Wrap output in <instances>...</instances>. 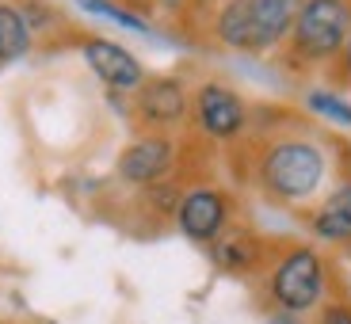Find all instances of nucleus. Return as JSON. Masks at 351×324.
<instances>
[{
	"instance_id": "obj_1",
	"label": "nucleus",
	"mask_w": 351,
	"mask_h": 324,
	"mask_svg": "<svg viewBox=\"0 0 351 324\" xmlns=\"http://www.w3.org/2000/svg\"><path fill=\"white\" fill-rule=\"evenodd\" d=\"M229 149L233 160L245 157V164H233L241 184L263 202L298 214L325 195L332 168H340V141L313 130V123L294 111H279L275 123H263L252 111L248 134Z\"/></svg>"
},
{
	"instance_id": "obj_2",
	"label": "nucleus",
	"mask_w": 351,
	"mask_h": 324,
	"mask_svg": "<svg viewBox=\"0 0 351 324\" xmlns=\"http://www.w3.org/2000/svg\"><path fill=\"white\" fill-rule=\"evenodd\" d=\"M256 301L263 313L313 316L340 290L336 263L313 240H275L271 260L256 275Z\"/></svg>"
},
{
	"instance_id": "obj_3",
	"label": "nucleus",
	"mask_w": 351,
	"mask_h": 324,
	"mask_svg": "<svg viewBox=\"0 0 351 324\" xmlns=\"http://www.w3.org/2000/svg\"><path fill=\"white\" fill-rule=\"evenodd\" d=\"M302 0H221L214 12L206 46L248 58H275L298 19Z\"/></svg>"
},
{
	"instance_id": "obj_4",
	"label": "nucleus",
	"mask_w": 351,
	"mask_h": 324,
	"mask_svg": "<svg viewBox=\"0 0 351 324\" xmlns=\"http://www.w3.org/2000/svg\"><path fill=\"white\" fill-rule=\"evenodd\" d=\"M351 31V0H302L298 19L287 42L275 53V65L290 77H325V69L340 58Z\"/></svg>"
},
{
	"instance_id": "obj_5",
	"label": "nucleus",
	"mask_w": 351,
	"mask_h": 324,
	"mask_svg": "<svg viewBox=\"0 0 351 324\" xmlns=\"http://www.w3.org/2000/svg\"><path fill=\"white\" fill-rule=\"evenodd\" d=\"M252 126V107L245 103L233 84L206 77L191 88V119L187 134L202 138L206 145H237Z\"/></svg>"
},
{
	"instance_id": "obj_6",
	"label": "nucleus",
	"mask_w": 351,
	"mask_h": 324,
	"mask_svg": "<svg viewBox=\"0 0 351 324\" xmlns=\"http://www.w3.org/2000/svg\"><path fill=\"white\" fill-rule=\"evenodd\" d=\"M134 134H180L191 119V84L180 73H153L126 103Z\"/></svg>"
},
{
	"instance_id": "obj_7",
	"label": "nucleus",
	"mask_w": 351,
	"mask_h": 324,
	"mask_svg": "<svg viewBox=\"0 0 351 324\" xmlns=\"http://www.w3.org/2000/svg\"><path fill=\"white\" fill-rule=\"evenodd\" d=\"M184 138L180 134H134V141L114 160V179L130 191H145L165 179H180Z\"/></svg>"
},
{
	"instance_id": "obj_8",
	"label": "nucleus",
	"mask_w": 351,
	"mask_h": 324,
	"mask_svg": "<svg viewBox=\"0 0 351 324\" xmlns=\"http://www.w3.org/2000/svg\"><path fill=\"white\" fill-rule=\"evenodd\" d=\"M233 221H237V195L229 191V187L206 179V184H191L184 191V199L176 206L172 225L180 229L191 245L210 248Z\"/></svg>"
},
{
	"instance_id": "obj_9",
	"label": "nucleus",
	"mask_w": 351,
	"mask_h": 324,
	"mask_svg": "<svg viewBox=\"0 0 351 324\" xmlns=\"http://www.w3.org/2000/svg\"><path fill=\"white\" fill-rule=\"evenodd\" d=\"M84 58V65L92 69V77L107 88V92H119V96H130L138 92L141 80L149 77L141 58L134 50H126L123 42L104 35H92V31H77V42H73Z\"/></svg>"
},
{
	"instance_id": "obj_10",
	"label": "nucleus",
	"mask_w": 351,
	"mask_h": 324,
	"mask_svg": "<svg viewBox=\"0 0 351 324\" xmlns=\"http://www.w3.org/2000/svg\"><path fill=\"white\" fill-rule=\"evenodd\" d=\"M271 248H275V240L267 237V233H260L256 225H248V221L237 218L210 248H206V256H210V263L221 275H233V279L252 282L256 275L267 267Z\"/></svg>"
},
{
	"instance_id": "obj_11",
	"label": "nucleus",
	"mask_w": 351,
	"mask_h": 324,
	"mask_svg": "<svg viewBox=\"0 0 351 324\" xmlns=\"http://www.w3.org/2000/svg\"><path fill=\"white\" fill-rule=\"evenodd\" d=\"M302 225L313 245L351 248V175L336 179L309 210H302Z\"/></svg>"
},
{
	"instance_id": "obj_12",
	"label": "nucleus",
	"mask_w": 351,
	"mask_h": 324,
	"mask_svg": "<svg viewBox=\"0 0 351 324\" xmlns=\"http://www.w3.org/2000/svg\"><path fill=\"white\" fill-rule=\"evenodd\" d=\"M35 35L27 27L16 0H0V65H16L35 50Z\"/></svg>"
},
{
	"instance_id": "obj_13",
	"label": "nucleus",
	"mask_w": 351,
	"mask_h": 324,
	"mask_svg": "<svg viewBox=\"0 0 351 324\" xmlns=\"http://www.w3.org/2000/svg\"><path fill=\"white\" fill-rule=\"evenodd\" d=\"M302 107H306L313 119H325V123L340 126V130H351V99L343 96V92H336V88H328V84L306 88Z\"/></svg>"
},
{
	"instance_id": "obj_14",
	"label": "nucleus",
	"mask_w": 351,
	"mask_h": 324,
	"mask_svg": "<svg viewBox=\"0 0 351 324\" xmlns=\"http://www.w3.org/2000/svg\"><path fill=\"white\" fill-rule=\"evenodd\" d=\"M77 4H80L84 12H92V16L107 19V23L126 27V31H134V35H153V31H157V27H153L145 16H138V12L123 8V4H114V0H77Z\"/></svg>"
},
{
	"instance_id": "obj_15",
	"label": "nucleus",
	"mask_w": 351,
	"mask_h": 324,
	"mask_svg": "<svg viewBox=\"0 0 351 324\" xmlns=\"http://www.w3.org/2000/svg\"><path fill=\"white\" fill-rule=\"evenodd\" d=\"M309 324H351V294L340 286L332 298L313 313V321H309Z\"/></svg>"
},
{
	"instance_id": "obj_16",
	"label": "nucleus",
	"mask_w": 351,
	"mask_h": 324,
	"mask_svg": "<svg viewBox=\"0 0 351 324\" xmlns=\"http://www.w3.org/2000/svg\"><path fill=\"white\" fill-rule=\"evenodd\" d=\"M321 80H325L328 88H336V92H343V96L351 92V31H348V42H343L340 58H336V62L328 65Z\"/></svg>"
},
{
	"instance_id": "obj_17",
	"label": "nucleus",
	"mask_w": 351,
	"mask_h": 324,
	"mask_svg": "<svg viewBox=\"0 0 351 324\" xmlns=\"http://www.w3.org/2000/svg\"><path fill=\"white\" fill-rule=\"evenodd\" d=\"M153 4V23H168V27H180V19H184V12H187V4L191 0H149Z\"/></svg>"
},
{
	"instance_id": "obj_18",
	"label": "nucleus",
	"mask_w": 351,
	"mask_h": 324,
	"mask_svg": "<svg viewBox=\"0 0 351 324\" xmlns=\"http://www.w3.org/2000/svg\"><path fill=\"white\" fill-rule=\"evenodd\" d=\"M263 324H309V316H298V313H263Z\"/></svg>"
},
{
	"instance_id": "obj_19",
	"label": "nucleus",
	"mask_w": 351,
	"mask_h": 324,
	"mask_svg": "<svg viewBox=\"0 0 351 324\" xmlns=\"http://www.w3.org/2000/svg\"><path fill=\"white\" fill-rule=\"evenodd\" d=\"M114 4H123V8L138 12V16H145L153 23V4H149V0H114ZM153 27H157V23H153Z\"/></svg>"
},
{
	"instance_id": "obj_20",
	"label": "nucleus",
	"mask_w": 351,
	"mask_h": 324,
	"mask_svg": "<svg viewBox=\"0 0 351 324\" xmlns=\"http://www.w3.org/2000/svg\"><path fill=\"white\" fill-rule=\"evenodd\" d=\"M0 324H19V321H0Z\"/></svg>"
},
{
	"instance_id": "obj_21",
	"label": "nucleus",
	"mask_w": 351,
	"mask_h": 324,
	"mask_svg": "<svg viewBox=\"0 0 351 324\" xmlns=\"http://www.w3.org/2000/svg\"><path fill=\"white\" fill-rule=\"evenodd\" d=\"M348 256H351V248H348Z\"/></svg>"
}]
</instances>
